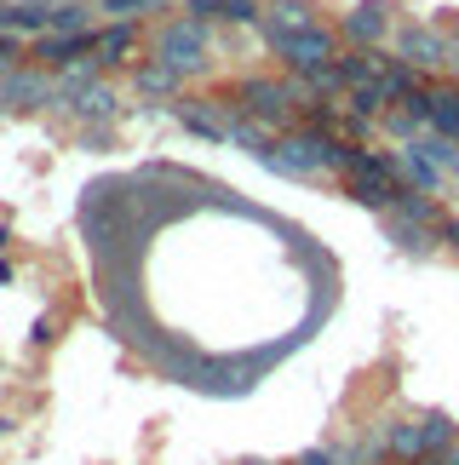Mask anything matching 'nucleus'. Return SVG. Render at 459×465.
Instances as JSON below:
<instances>
[{"instance_id":"nucleus-7","label":"nucleus","mask_w":459,"mask_h":465,"mask_svg":"<svg viewBox=\"0 0 459 465\" xmlns=\"http://www.w3.org/2000/svg\"><path fill=\"white\" fill-rule=\"evenodd\" d=\"M184 12L207 24V17H224V24H264V6L259 0H184Z\"/></svg>"},{"instance_id":"nucleus-11","label":"nucleus","mask_w":459,"mask_h":465,"mask_svg":"<svg viewBox=\"0 0 459 465\" xmlns=\"http://www.w3.org/2000/svg\"><path fill=\"white\" fill-rule=\"evenodd\" d=\"M132 52H138V29L132 24H110V29H98V41H93L98 64H127Z\"/></svg>"},{"instance_id":"nucleus-20","label":"nucleus","mask_w":459,"mask_h":465,"mask_svg":"<svg viewBox=\"0 0 459 465\" xmlns=\"http://www.w3.org/2000/svg\"><path fill=\"white\" fill-rule=\"evenodd\" d=\"M6 12H12V0H0V17H6Z\"/></svg>"},{"instance_id":"nucleus-2","label":"nucleus","mask_w":459,"mask_h":465,"mask_svg":"<svg viewBox=\"0 0 459 465\" xmlns=\"http://www.w3.org/2000/svg\"><path fill=\"white\" fill-rule=\"evenodd\" d=\"M155 58H161L167 69H179V75H196V69L207 64V29L196 24V17L167 24L161 35H155Z\"/></svg>"},{"instance_id":"nucleus-10","label":"nucleus","mask_w":459,"mask_h":465,"mask_svg":"<svg viewBox=\"0 0 459 465\" xmlns=\"http://www.w3.org/2000/svg\"><path fill=\"white\" fill-rule=\"evenodd\" d=\"M179 121H184V127L190 133H201V138H230V133H236V115H219V104H184V110H179Z\"/></svg>"},{"instance_id":"nucleus-14","label":"nucleus","mask_w":459,"mask_h":465,"mask_svg":"<svg viewBox=\"0 0 459 465\" xmlns=\"http://www.w3.org/2000/svg\"><path fill=\"white\" fill-rule=\"evenodd\" d=\"M132 81H138V93L167 98V93H179V81H184V75H179V69H167L161 58H150V64H138V75H132Z\"/></svg>"},{"instance_id":"nucleus-19","label":"nucleus","mask_w":459,"mask_h":465,"mask_svg":"<svg viewBox=\"0 0 459 465\" xmlns=\"http://www.w3.org/2000/svg\"><path fill=\"white\" fill-rule=\"evenodd\" d=\"M448 64H454V75H459V46H454V58H448Z\"/></svg>"},{"instance_id":"nucleus-4","label":"nucleus","mask_w":459,"mask_h":465,"mask_svg":"<svg viewBox=\"0 0 459 465\" xmlns=\"http://www.w3.org/2000/svg\"><path fill=\"white\" fill-rule=\"evenodd\" d=\"M396 58L414 64V69H436V64H448L454 52H448V41H443V29L402 24V29H396Z\"/></svg>"},{"instance_id":"nucleus-15","label":"nucleus","mask_w":459,"mask_h":465,"mask_svg":"<svg viewBox=\"0 0 459 465\" xmlns=\"http://www.w3.org/2000/svg\"><path fill=\"white\" fill-rule=\"evenodd\" d=\"M69 104H75L81 115H115V93L103 81H93V86H81V93H69Z\"/></svg>"},{"instance_id":"nucleus-8","label":"nucleus","mask_w":459,"mask_h":465,"mask_svg":"<svg viewBox=\"0 0 459 465\" xmlns=\"http://www.w3.org/2000/svg\"><path fill=\"white\" fill-rule=\"evenodd\" d=\"M385 29H391V12H385L379 0H367V6L345 12V41H356V46H379Z\"/></svg>"},{"instance_id":"nucleus-12","label":"nucleus","mask_w":459,"mask_h":465,"mask_svg":"<svg viewBox=\"0 0 459 465\" xmlns=\"http://www.w3.org/2000/svg\"><path fill=\"white\" fill-rule=\"evenodd\" d=\"M431 127L459 144V86H431Z\"/></svg>"},{"instance_id":"nucleus-1","label":"nucleus","mask_w":459,"mask_h":465,"mask_svg":"<svg viewBox=\"0 0 459 465\" xmlns=\"http://www.w3.org/2000/svg\"><path fill=\"white\" fill-rule=\"evenodd\" d=\"M276 58L293 69V75H316V69H327L333 58H339V41H333V29H293V35H270Z\"/></svg>"},{"instance_id":"nucleus-13","label":"nucleus","mask_w":459,"mask_h":465,"mask_svg":"<svg viewBox=\"0 0 459 465\" xmlns=\"http://www.w3.org/2000/svg\"><path fill=\"white\" fill-rule=\"evenodd\" d=\"M93 6L86 0H58V6H46V35H81L93 29V17H86Z\"/></svg>"},{"instance_id":"nucleus-9","label":"nucleus","mask_w":459,"mask_h":465,"mask_svg":"<svg viewBox=\"0 0 459 465\" xmlns=\"http://www.w3.org/2000/svg\"><path fill=\"white\" fill-rule=\"evenodd\" d=\"M293 29H316V6L310 0H270L264 6V35H293Z\"/></svg>"},{"instance_id":"nucleus-5","label":"nucleus","mask_w":459,"mask_h":465,"mask_svg":"<svg viewBox=\"0 0 459 465\" xmlns=\"http://www.w3.org/2000/svg\"><path fill=\"white\" fill-rule=\"evenodd\" d=\"M98 29H81V35H41V46H34V58L52 64V69H75L86 64V52H93Z\"/></svg>"},{"instance_id":"nucleus-18","label":"nucleus","mask_w":459,"mask_h":465,"mask_svg":"<svg viewBox=\"0 0 459 465\" xmlns=\"http://www.w3.org/2000/svg\"><path fill=\"white\" fill-rule=\"evenodd\" d=\"M17 6H58V0H17Z\"/></svg>"},{"instance_id":"nucleus-17","label":"nucleus","mask_w":459,"mask_h":465,"mask_svg":"<svg viewBox=\"0 0 459 465\" xmlns=\"http://www.w3.org/2000/svg\"><path fill=\"white\" fill-rule=\"evenodd\" d=\"M155 6H161V0H103V12H115L121 24H132L138 12H155Z\"/></svg>"},{"instance_id":"nucleus-3","label":"nucleus","mask_w":459,"mask_h":465,"mask_svg":"<svg viewBox=\"0 0 459 465\" xmlns=\"http://www.w3.org/2000/svg\"><path fill=\"white\" fill-rule=\"evenodd\" d=\"M293 86H281V81H236V104L247 115H259V121H288L293 115Z\"/></svg>"},{"instance_id":"nucleus-16","label":"nucleus","mask_w":459,"mask_h":465,"mask_svg":"<svg viewBox=\"0 0 459 465\" xmlns=\"http://www.w3.org/2000/svg\"><path fill=\"white\" fill-rule=\"evenodd\" d=\"M0 29H12V35H46V6H17V0H12V12L0 17Z\"/></svg>"},{"instance_id":"nucleus-6","label":"nucleus","mask_w":459,"mask_h":465,"mask_svg":"<svg viewBox=\"0 0 459 465\" xmlns=\"http://www.w3.org/2000/svg\"><path fill=\"white\" fill-rule=\"evenodd\" d=\"M58 98V86H52L41 69H12L6 81H0V104H52Z\"/></svg>"}]
</instances>
